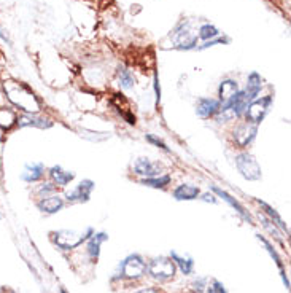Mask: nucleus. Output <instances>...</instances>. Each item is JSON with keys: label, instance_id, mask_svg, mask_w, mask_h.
Returning a JSON list of instances; mask_svg holds the SVG:
<instances>
[{"label": "nucleus", "instance_id": "obj_30", "mask_svg": "<svg viewBox=\"0 0 291 293\" xmlns=\"http://www.w3.org/2000/svg\"><path fill=\"white\" fill-rule=\"evenodd\" d=\"M145 139H147V142H150L152 145H155V147H158V148L164 150L166 153H171V148H169L166 142H164L163 139H159L158 136H155V134H147Z\"/></svg>", "mask_w": 291, "mask_h": 293}, {"label": "nucleus", "instance_id": "obj_34", "mask_svg": "<svg viewBox=\"0 0 291 293\" xmlns=\"http://www.w3.org/2000/svg\"><path fill=\"white\" fill-rule=\"evenodd\" d=\"M153 86H155V92H156V101L159 102V99H161V88H159L158 73H155V81H153Z\"/></svg>", "mask_w": 291, "mask_h": 293}, {"label": "nucleus", "instance_id": "obj_14", "mask_svg": "<svg viewBox=\"0 0 291 293\" xmlns=\"http://www.w3.org/2000/svg\"><path fill=\"white\" fill-rule=\"evenodd\" d=\"M46 174V167L43 163H27L24 171L21 172V180L26 183H37L42 182Z\"/></svg>", "mask_w": 291, "mask_h": 293}, {"label": "nucleus", "instance_id": "obj_35", "mask_svg": "<svg viewBox=\"0 0 291 293\" xmlns=\"http://www.w3.org/2000/svg\"><path fill=\"white\" fill-rule=\"evenodd\" d=\"M0 39H2L7 45H12V39H10V35L7 34V31L4 29L2 26H0Z\"/></svg>", "mask_w": 291, "mask_h": 293}, {"label": "nucleus", "instance_id": "obj_13", "mask_svg": "<svg viewBox=\"0 0 291 293\" xmlns=\"http://www.w3.org/2000/svg\"><path fill=\"white\" fill-rule=\"evenodd\" d=\"M221 102L213 97H199L196 102V113L202 120H209L220 112Z\"/></svg>", "mask_w": 291, "mask_h": 293}, {"label": "nucleus", "instance_id": "obj_16", "mask_svg": "<svg viewBox=\"0 0 291 293\" xmlns=\"http://www.w3.org/2000/svg\"><path fill=\"white\" fill-rule=\"evenodd\" d=\"M48 175L51 178V182L56 185V186H67L73 178H75V172L72 171H64L61 166H53L48 169Z\"/></svg>", "mask_w": 291, "mask_h": 293}, {"label": "nucleus", "instance_id": "obj_21", "mask_svg": "<svg viewBox=\"0 0 291 293\" xmlns=\"http://www.w3.org/2000/svg\"><path fill=\"white\" fill-rule=\"evenodd\" d=\"M239 92V84L236 80H231V78H226V80H223L220 83V86H218V101L223 104V102H226L229 97H232L234 94H237Z\"/></svg>", "mask_w": 291, "mask_h": 293}, {"label": "nucleus", "instance_id": "obj_18", "mask_svg": "<svg viewBox=\"0 0 291 293\" xmlns=\"http://www.w3.org/2000/svg\"><path fill=\"white\" fill-rule=\"evenodd\" d=\"M262 88V78L258 72H251L247 78V88H245V97L248 99V102L255 101L258 97V94L261 92Z\"/></svg>", "mask_w": 291, "mask_h": 293}, {"label": "nucleus", "instance_id": "obj_24", "mask_svg": "<svg viewBox=\"0 0 291 293\" xmlns=\"http://www.w3.org/2000/svg\"><path fill=\"white\" fill-rule=\"evenodd\" d=\"M118 81H119V86L123 89H130V88L135 86L134 75L126 67V65H119L118 67Z\"/></svg>", "mask_w": 291, "mask_h": 293}, {"label": "nucleus", "instance_id": "obj_5", "mask_svg": "<svg viewBox=\"0 0 291 293\" xmlns=\"http://www.w3.org/2000/svg\"><path fill=\"white\" fill-rule=\"evenodd\" d=\"M147 271L150 272L155 280L158 282H167L175 277V271L177 266L172 261V258L169 257H156L150 261V264L147 266Z\"/></svg>", "mask_w": 291, "mask_h": 293}, {"label": "nucleus", "instance_id": "obj_23", "mask_svg": "<svg viewBox=\"0 0 291 293\" xmlns=\"http://www.w3.org/2000/svg\"><path fill=\"white\" fill-rule=\"evenodd\" d=\"M256 203L261 206V209H264V214H267V219H269V220H272V222H274V223L278 226V228H281V230H283L286 234H289V231H288V226L285 225V222H283V220H281V217L278 215V212H277L275 209H272V207H270L267 203H264V201H259V200H256Z\"/></svg>", "mask_w": 291, "mask_h": 293}, {"label": "nucleus", "instance_id": "obj_31", "mask_svg": "<svg viewBox=\"0 0 291 293\" xmlns=\"http://www.w3.org/2000/svg\"><path fill=\"white\" fill-rule=\"evenodd\" d=\"M207 293H228V291L218 279H212L207 283Z\"/></svg>", "mask_w": 291, "mask_h": 293}, {"label": "nucleus", "instance_id": "obj_27", "mask_svg": "<svg viewBox=\"0 0 291 293\" xmlns=\"http://www.w3.org/2000/svg\"><path fill=\"white\" fill-rule=\"evenodd\" d=\"M217 37H220V31L213 24H204V26H201L199 34H198V39L207 42V40H212V39H217Z\"/></svg>", "mask_w": 291, "mask_h": 293}, {"label": "nucleus", "instance_id": "obj_6", "mask_svg": "<svg viewBox=\"0 0 291 293\" xmlns=\"http://www.w3.org/2000/svg\"><path fill=\"white\" fill-rule=\"evenodd\" d=\"M236 167L240 172L243 178H247L250 182H256L261 180L262 172H261V166L258 164V159L253 156L251 153H239L236 156Z\"/></svg>", "mask_w": 291, "mask_h": 293}, {"label": "nucleus", "instance_id": "obj_11", "mask_svg": "<svg viewBox=\"0 0 291 293\" xmlns=\"http://www.w3.org/2000/svg\"><path fill=\"white\" fill-rule=\"evenodd\" d=\"M18 128H39V129H50L53 121L50 118L40 117L39 113H23L18 115Z\"/></svg>", "mask_w": 291, "mask_h": 293}, {"label": "nucleus", "instance_id": "obj_28", "mask_svg": "<svg viewBox=\"0 0 291 293\" xmlns=\"http://www.w3.org/2000/svg\"><path fill=\"white\" fill-rule=\"evenodd\" d=\"M58 190V186H56L53 182H43L39 185V188H37V196L39 198H46V196H50V194H54V191Z\"/></svg>", "mask_w": 291, "mask_h": 293}, {"label": "nucleus", "instance_id": "obj_10", "mask_svg": "<svg viewBox=\"0 0 291 293\" xmlns=\"http://www.w3.org/2000/svg\"><path fill=\"white\" fill-rule=\"evenodd\" d=\"M134 174L140 175L142 178L158 177V175H163V166L148 158H137L134 163Z\"/></svg>", "mask_w": 291, "mask_h": 293}, {"label": "nucleus", "instance_id": "obj_2", "mask_svg": "<svg viewBox=\"0 0 291 293\" xmlns=\"http://www.w3.org/2000/svg\"><path fill=\"white\" fill-rule=\"evenodd\" d=\"M94 230L88 228L84 233L81 231H73V230H59V231H51V241L54 245H58L62 250H72L77 249L84 241H88L92 236Z\"/></svg>", "mask_w": 291, "mask_h": 293}, {"label": "nucleus", "instance_id": "obj_7", "mask_svg": "<svg viewBox=\"0 0 291 293\" xmlns=\"http://www.w3.org/2000/svg\"><path fill=\"white\" fill-rule=\"evenodd\" d=\"M270 106H272V96H262V97H256L255 101H251L247 106L245 112H243V115L247 118V123L258 126L267 115Z\"/></svg>", "mask_w": 291, "mask_h": 293}, {"label": "nucleus", "instance_id": "obj_25", "mask_svg": "<svg viewBox=\"0 0 291 293\" xmlns=\"http://www.w3.org/2000/svg\"><path fill=\"white\" fill-rule=\"evenodd\" d=\"M172 182V177L169 174H163L158 177H147V178H140V183L150 186V188H166L169 183Z\"/></svg>", "mask_w": 291, "mask_h": 293}, {"label": "nucleus", "instance_id": "obj_26", "mask_svg": "<svg viewBox=\"0 0 291 293\" xmlns=\"http://www.w3.org/2000/svg\"><path fill=\"white\" fill-rule=\"evenodd\" d=\"M256 238H258V241L262 244V245H264V247H266V250L269 252V255H270V257L272 258H274V261H275V264H277V266L280 268V272H283L285 271V266H283V261H281V258H280V255L277 253V250H275V247H274V245H272L266 238H264V236H261V234H258L256 236Z\"/></svg>", "mask_w": 291, "mask_h": 293}, {"label": "nucleus", "instance_id": "obj_36", "mask_svg": "<svg viewBox=\"0 0 291 293\" xmlns=\"http://www.w3.org/2000/svg\"><path fill=\"white\" fill-rule=\"evenodd\" d=\"M135 293H164L161 288H158V287H148V288H142V290H138Z\"/></svg>", "mask_w": 291, "mask_h": 293}, {"label": "nucleus", "instance_id": "obj_1", "mask_svg": "<svg viewBox=\"0 0 291 293\" xmlns=\"http://www.w3.org/2000/svg\"><path fill=\"white\" fill-rule=\"evenodd\" d=\"M4 89L8 101H10L16 109L23 110V113H39L42 110V104L39 97L35 96L31 86H27L23 81L16 80H5Z\"/></svg>", "mask_w": 291, "mask_h": 293}, {"label": "nucleus", "instance_id": "obj_9", "mask_svg": "<svg viewBox=\"0 0 291 293\" xmlns=\"http://www.w3.org/2000/svg\"><path fill=\"white\" fill-rule=\"evenodd\" d=\"M256 134H258V126L245 123V125H240L234 129L232 137H234V142L239 145V148H245L255 140Z\"/></svg>", "mask_w": 291, "mask_h": 293}, {"label": "nucleus", "instance_id": "obj_8", "mask_svg": "<svg viewBox=\"0 0 291 293\" xmlns=\"http://www.w3.org/2000/svg\"><path fill=\"white\" fill-rule=\"evenodd\" d=\"M96 188V183H94L91 178H84L81 180L77 186L72 188L70 191L65 193V200L72 204H81V203H88L91 200V193Z\"/></svg>", "mask_w": 291, "mask_h": 293}, {"label": "nucleus", "instance_id": "obj_20", "mask_svg": "<svg viewBox=\"0 0 291 293\" xmlns=\"http://www.w3.org/2000/svg\"><path fill=\"white\" fill-rule=\"evenodd\" d=\"M18 123V113L10 107H0V129L4 132H10L16 128Z\"/></svg>", "mask_w": 291, "mask_h": 293}, {"label": "nucleus", "instance_id": "obj_33", "mask_svg": "<svg viewBox=\"0 0 291 293\" xmlns=\"http://www.w3.org/2000/svg\"><path fill=\"white\" fill-rule=\"evenodd\" d=\"M198 200H202V201H205V203H212V204H215V203L218 201V200H217V196H215L213 193H210V191L204 193V194H199Z\"/></svg>", "mask_w": 291, "mask_h": 293}, {"label": "nucleus", "instance_id": "obj_12", "mask_svg": "<svg viewBox=\"0 0 291 293\" xmlns=\"http://www.w3.org/2000/svg\"><path fill=\"white\" fill-rule=\"evenodd\" d=\"M210 190H212V193L215 194V196H218V198H221V200H224V201H226L231 207H232V209L234 211H236L240 217H242V219L243 220H247L248 223H253V219H251V215H250V212L245 209V206H242L237 200H236V198H234V196H231L228 191H224V190H221V188H218L217 185H212L210 186Z\"/></svg>", "mask_w": 291, "mask_h": 293}, {"label": "nucleus", "instance_id": "obj_19", "mask_svg": "<svg viewBox=\"0 0 291 293\" xmlns=\"http://www.w3.org/2000/svg\"><path fill=\"white\" fill-rule=\"evenodd\" d=\"M108 239L107 233H92V236L88 239V255L91 260H97L100 255V245Z\"/></svg>", "mask_w": 291, "mask_h": 293}, {"label": "nucleus", "instance_id": "obj_17", "mask_svg": "<svg viewBox=\"0 0 291 293\" xmlns=\"http://www.w3.org/2000/svg\"><path fill=\"white\" fill-rule=\"evenodd\" d=\"M201 194L199 186H194L190 183H182L174 190V198L177 201H194Z\"/></svg>", "mask_w": 291, "mask_h": 293}, {"label": "nucleus", "instance_id": "obj_4", "mask_svg": "<svg viewBox=\"0 0 291 293\" xmlns=\"http://www.w3.org/2000/svg\"><path fill=\"white\" fill-rule=\"evenodd\" d=\"M172 39V46L175 50H194L198 46V35L191 32V27L188 21H182L175 26V29L169 35Z\"/></svg>", "mask_w": 291, "mask_h": 293}, {"label": "nucleus", "instance_id": "obj_37", "mask_svg": "<svg viewBox=\"0 0 291 293\" xmlns=\"http://www.w3.org/2000/svg\"><path fill=\"white\" fill-rule=\"evenodd\" d=\"M2 169H4V161H2V156H0V172H2Z\"/></svg>", "mask_w": 291, "mask_h": 293}, {"label": "nucleus", "instance_id": "obj_38", "mask_svg": "<svg viewBox=\"0 0 291 293\" xmlns=\"http://www.w3.org/2000/svg\"><path fill=\"white\" fill-rule=\"evenodd\" d=\"M61 293H67V291H65V290H64V288H62V290H61Z\"/></svg>", "mask_w": 291, "mask_h": 293}, {"label": "nucleus", "instance_id": "obj_15", "mask_svg": "<svg viewBox=\"0 0 291 293\" xmlns=\"http://www.w3.org/2000/svg\"><path fill=\"white\" fill-rule=\"evenodd\" d=\"M64 206H65L64 200L58 194H50L46 198H40V200L37 201V209L43 214H50V215L58 214L61 209H64Z\"/></svg>", "mask_w": 291, "mask_h": 293}, {"label": "nucleus", "instance_id": "obj_32", "mask_svg": "<svg viewBox=\"0 0 291 293\" xmlns=\"http://www.w3.org/2000/svg\"><path fill=\"white\" fill-rule=\"evenodd\" d=\"M207 282H209V279L199 277L198 280H196V282L193 283V290H194V291H202V290H205V287H207Z\"/></svg>", "mask_w": 291, "mask_h": 293}, {"label": "nucleus", "instance_id": "obj_22", "mask_svg": "<svg viewBox=\"0 0 291 293\" xmlns=\"http://www.w3.org/2000/svg\"><path fill=\"white\" fill-rule=\"evenodd\" d=\"M171 258L175 263V266L180 269L185 274V276H190V274H193V271H194V261H193L191 257H183V255L177 253L174 250V252H171Z\"/></svg>", "mask_w": 291, "mask_h": 293}, {"label": "nucleus", "instance_id": "obj_3", "mask_svg": "<svg viewBox=\"0 0 291 293\" xmlns=\"http://www.w3.org/2000/svg\"><path fill=\"white\" fill-rule=\"evenodd\" d=\"M147 272V263L142 255L132 253L126 257L119 263V271L115 279H127V280H135L143 277Z\"/></svg>", "mask_w": 291, "mask_h": 293}, {"label": "nucleus", "instance_id": "obj_29", "mask_svg": "<svg viewBox=\"0 0 291 293\" xmlns=\"http://www.w3.org/2000/svg\"><path fill=\"white\" fill-rule=\"evenodd\" d=\"M228 43H231V39L229 37H217V39H212V40H207L204 45H201V46H196L199 51H202V50H207V48H210V46H215V45H228Z\"/></svg>", "mask_w": 291, "mask_h": 293}]
</instances>
